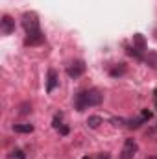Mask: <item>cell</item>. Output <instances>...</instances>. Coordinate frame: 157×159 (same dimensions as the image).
<instances>
[{
	"mask_svg": "<svg viewBox=\"0 0 157 159\" xmlns=\"http://www.w3.org/2000/svg\"><path fill=\"white\" fill-rule=\"evenodd\" d=\"M102 102V94L96 89H89V91H81L76 96V107L78 111H85L91 106H98Z\"/></svg>",
	"mask_w": 157,
	"mask_h": 159,
	"instance_id": "6da1fadb",
	"label": "cell"
},
{
	"mask_svg": "<svg viewBox=\"0 0 157 159\" xmlns=\"http://www.w3.org/2000/svg\"><path fill=\"white\" fill-rule=\"evenodd\" d=\"M22 26H24L26 34L37 32V30H39V20H37V15H35L34 11L24 13V15H22Z\"/></svg>",
	"mask_w": 157,
	"mask_h": 159,
	"instance_id": "7a4b0ae2",
	"label": "cell"
},
{
	"mask_svg": "<svg viewBox=\"0 0 157 159\" xmlns=\"http://www.w3.org/2000/svg\"><path fill=\"white\" fill-rule=\"evenodd\" d=\"M137 152V143L133 139H128L124 143V148H122V154H120V159H131Z\"/></svg>",
	"mask_w": 157,
	"mask_h": 159,
	"instance_id": "3957f363",
	"label": "cell"
},
{
	"mask_svg": "<svg viewBox=\"0 0 157 159\" xmlns=\"http://www.w3.org/2000/svg\"><path fill=\"white\" fill-rule=\"evenodd\" d=\"M0 30L4 35H11L15 32V20L9 17V15H4L2 20H0Z\"/></svg>",
	"mask_w": 157,
	"mask_h": 159,
	"instance_id": "277c9868",
	"label": "cell"
},
{
	"mask_svg": "<svg viewBox=\"0 0 157 159\" xmlns=\"http://www.w3.org/2000/svg\"><path fill=\"white\" fill-rule=\"evenodd\" d=\"M67 72H69L70 78H79V76L85 72V63H83V61H74V63L67 69Z\"/></svg>",
	"mask_w": 157,
	"mask_h": 159,
	"instance_id": "5b68a950",
	"label": "cell"
},
{
	"mask_svg": "<svg viewBox=\"0 0 157 159\" xmlns=\"http://www.w3.org/2000/svg\"><path fill=\"white\" fill-rule=\"evenodd\" d=\"M28 37H26V44H30V46H37L41 43H44V35H43V32L37 30V32H32V34H26Z\"/></svg>",
	"mask_w": 157,
	"mask_h": 159,
	"instance_id": "8992f818",
	"label": "cell"
},
{
	"mask_svg": "<svg viewBox=\"0 0 157 159\" xmlns=\"http://www.w3.org/2000/svg\"><path fill=\"white\" fill-rule=\"evenodd\" d=\"M56 85H57V72H56L54 69H50V70H48V80H46V91L52 93Z\"/></svg>",
	"mask_w": 157,
	"mask_h": 159,
	"instance_id": "52a82bcc",
	"label": "cell"
},
{
	"mask_svg": "<svg viewBox=\"0 0 157 159\" xmlns=\"http://www.w3.org/2000/svg\"><path fill=\"white\" fill-rule=\"evenodd\" d=\"M133 46H135L139 52H144V50H146V43H144V37H142L141 34L133 35Z\"/></svg>",
	"mask_w": 157,
	"mask_h": 159,
	"instance_id": "ba28073f",
	"label": "cell"
},
{
	"mask_svg": "<svg viewBox=\"0 0 157 159\" xmlns=\"http://www.w3.org/2000/svg\"><path fill=\"white\" fill-rule=\"evenodd\" d=\"M13 129L17 133H32L34 131V126L32 124H13Z\"/></svg>",
	"mask_w": 157,
	"mask_h": 159,
	"instance_id": "9c48e42d",
	"label": "cell"
},
{
	"mask_svg": "<svg viewBox=\"0 0 157 159\" xmlns=\"http://www.w3.org/2000/svg\"><path fill=\"white\" fill-rule=\"evenodd\" d=\"M144 59H146V63H148L150 67H154L157 70V52H148Z\"/></svg>",
	"mask_w": 157,
	"mask_h": 159,
	"instance_id": "30bf717a",
	"label": "cell"
},
{
	"mask_svg": "<svg viewBox=\"0 0 157 159\" xmlns=\"http://www.w3.org/2000/svg\"><path fill=\"white\" fill-rule=\"evenodd\" d=\"M126 72V67H124V63H120V67H113L111 70H109V74L113 76V78H117V76H122Z\"/></svg>",
	"mask_w": 157,
	"mask_h": 159,
	"instance_id": "8fae6325",
	"label": "cell"
},
{
	"mask_svg": "<svg viewBox=\"0 0 157 159\" xmlns=\"http://www.w3.org/2000/svg\"><path fill=\"white\" fill-rule=\"evenodd\" d=\"M144 122H146V119L141 115V117H137V119L128 120V126H129V128H139V126H141V124H144Z\"/></svg>",
	"mask_w": 157,
	"mask_h": 159,
	"instance_id": "7c38bea8",
	"label": "cell"
},
{
	"mask_svg": "<svg viewBox=\"0 0 157 159\" xmlns=\"http://www.w3.org/2000/svg\"><path fill=\"white\" fill-rule=\"evenodd\" d=\"M87 124H89L91 128H98V126L102 124V119H100L98 115H92V117H89V120H87Z\"/></svg>",
	"mask_w": 157,
	"mask_h": 159,
	"instance_id": "4fadbf2b",
	"label": "cell"
},
{
	"mask_svg": "<svg viewBox=\"0 0 157 159\" xmlns=\"http://www.w3.org/2000/svg\"><path fill=\"white\" fill-rule=\"evenodd\" d=\"M52 126L57 128V129L61 128V115H56V117H54V124H52Z\"/></svg>",
	"mask_w": 157,
	"mask_h": 159,
	"instance_id": "5bb4252c",
	"label": "cell"
},
{
	"mask_svg": "<svg viewBox=\"0 0 157 159\" xmlns=\"http://www.w3.org/2000/svg\"><path fill=\"white\" fill-rule=\"evenodd\" d=\"M28 111H32V107H30L28 104H22V109H20V115H26Z\"/></svg>",
	"mask_w": 157,
	"mask_h": 159,
	"instance_id": "9a60e30c",
	"label": "cell"
},
{
	"mask_svg": "<svg viewBox=\"0 0 157 159\" xmlns=\"http://www.w3.org/2000/svg\"><path fill=\"white\" fill-rule=\"evenodd\" d=\"M61 133H63V135H67V133H69V128H65V126H63V128H61Z\"/></svg>",
	"mask_w": 157,
	"mask_h": 159,
	"instance_id": "2e32d148",
	"label": "cell"
},
{
	"mask_svg": "<svg viewBox=\"0 0 157 159\" xmlns=\"http://www.w3.org/2000/svg\"><path fill=\"white\" fill-rule=\"evenodd\" d=\"M98 159H111V157H109V154H102Z\"/></svg>",
	"mask_w": 157,
	"mask_h": 159,
	"instance_id": "e0dca14e",
	"label": "cell"
},
{
	"mask_svg": "<svg viewBox=\"0 0 157 159\" xmlns=\"http://www.w3.org/2000/svg\"><path fill=\"white\" fill-rule=\"evenodd\" d=\"M148 159H157V156H150V157H148Z\"/></svg>",
	"mask_w": 157,
	"mask_h": 159,
	"instance_id": "ac0fdd59",
	"label": "cell"
},
{
	"mask_svg": "<svg viewBox=\"0 0 157 159\" xmlns=\"http://www.w3.org/2000/svg\"><path fill=\"white\" fill-rule=\"evenodd\" d=\"M83 159H91V157H89V156H85V157H83Z\"/></svg>",
	"mask_w": 157,
	"mask_h": 159,
	"instance_id": "d6986e66",
	"label": "cell"
}]
</instances>
